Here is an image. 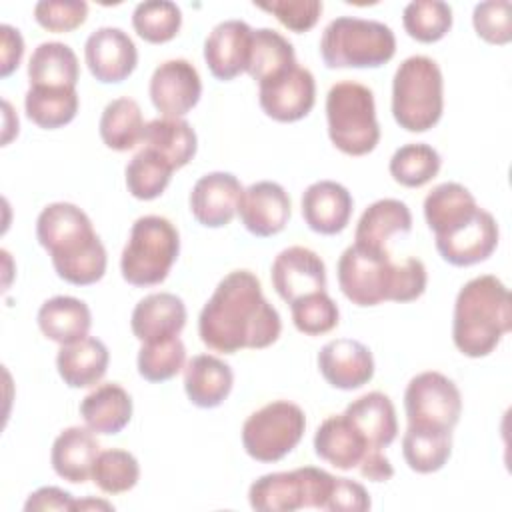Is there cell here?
<instances>
[{
    "label": "cell",
    "instance_id": "30",
    "mask_svg": "<svg viewBox=\"0 0 512 512\" xmlns=\"http://www.w3.org/2000/svg\"><path fill=\"white\" fill-rule=\"evenodd\" d=\"M36 320L40 332L60 346L86 338L92 326L88 304L74 296L48 298L40 306Z\"/></svg>",
    "mask_w": 512,
    "mask_h": 512
},
{
    "label": "cell",
    "instance_id": "34",
    "mask_svg": "<svg viewBox=\"0 0 512 512\" xmlns=\"http://www.w3.org/2000/svg\"><path fill=\"white\" fill-rule=\"evenodd\" d=\"M452 454V430L410 426L402 436V456L410 470L432 474L444 468Z\"/></svg>",
    "mask_w": 512,
    "mask_h": 512
},
{
    "label": "cell",
    "instance_id": "40",
    "mask_svg": "<svg viewBox=\"0 0 512 512\" xmlns=\"http://www.w3.org/2000/svg\"><path fill=\"white\" fill-rule=\"evenodd\" d=\"M402 24L410 38L432 44L452 28V8L442 0H414L404 6Z\"/></svg>",
    "mask_w": 512,
    "mask_h": 512
},
{
    "label": "cell",
    "instance_id": "33",
    "mask_svg": "<svg viewBox=\"0 0 512 512\" xmlns=\"http://www.w3.org/2000/svg\"><path fill=\"white\" fill-rule=\"evenodd\" d=\"M80 64L74 50L64 42H42L28 62L30 86L76 88Z\"/></svg>",
    "mask_w": 512,
    "mask_h": 512
},
{
    "label": "cell",
    "instance_id": "52",
    "mask_svg": "<svg viewBox=\"0 0 512 512\" xmlns=\"http://www.w3.org/2000/svg\"><path fill=\"white\" fill-rule=\"evenodd\" d=\"M358 470L364 478L372 482H386L394 476V468L382 450H376L364 456V460L358 464Z\"/></svg>",
    "mask_w": 512,
    "mask_h": 512
},
{
    "label": "cell",
    "instance_id": "7",
    "mask_svg": "<svg viewBox=\"0 0 512 512\" xmlns=\"http://www.w3.org/2000/svg\"><path fill=\"white\" fill-rule=\"evenodd\" d=\"M326 120L332 144L348 156H364L380 140L374 94L360 82L342 80L328 90Z\"/></svg>",
    "mask_w": 512,
    "mask_h": 512
},
{
    "label": "cell",
    "instance_id": "22",
    "mask_svg": "<svg viewBox=\"0 0 512 512\" xmlns=\"http://www.w3.org/2000/svg\"><path fill=\"white\" fill-rule=\"evenodd\" d=\"M186 326V304L172 292L144 296L132 310V334L144 342H158L178 336Z\"/></svg>",
    "mask_w": 512,
    "mask_h": 512
},
{
    "label": "cell",
    "instance_id": "32",
    "mask_svg": "<svg viewBox=\"0 0 512 512\" xmlns=\"http://www.w3.org/2000/svg\"><path fill=\"white\" fill-rule=\"evenodd\" d=\"M478 208L472 192L458 182H442L424 198V218L434 236L470 220Z\"/></svg>",
    "mask_w": 512,
    "mask_h": 512
},
{
    "label": "cell",
    "instance_id": "9",
    "mask_svg": "<svg viewBox=\"0 0 512 512\" xmlns=\"http://www.w3.org/2000/svg\"><path fill=\"white\" fill-rule=\"evenodd\" d=\"M304 430V410L294 402L274 400L246 418L242 446L256 462H278L298 446Z\"/></svg>",
    "mask_w": 512,
    "mask_h": 512
},
{
    "label": "cell",
    "instance_id": "23",
    "mask_svg": "<svg viewBox=\"0 0 512 512\" xmlns=\"http://www.w3.org/2000/svg\"><path fill=\"white\" fill-rule=\"evenodd\" d=\"M314 452L338 470H352L358 468L364 456L376 450L370 448L366 438L344 414H334L318 426L314 434Z\"/></svg>",
    "mask_w": 512,
    "mask_h": 512
},
{
    "label": "cell",
    "instance_id": "41",
    "mask_svg": "<svg viewBox=\"0 0 512 512\" xmlns=\"http://www.w3.org/2000/svg\"><path fill=\"white\" fill-rule=\"evenodd\" d=\"M132 26L142 40L150 44H164L180 32L182 12L170 0H146L136 4L132 12Z\"/></svg>",
    "mask_w": 512,
    "mask_h": 512
},
{
    "label": "cell",
    "instance_id": "37",
    "mask_svg": "<svg viewBox=\"0 0 512 512\" xmlns=\"http://www.w3.org/2000/svg\"><path fill=\"white\" fill-rule=\"evenodd\" d=\"M76 88L30 86L24 96L26 116L44 130H56L70 124L78 114Z\"/></svg>",
    "mask_w": 512,
    "mask_h": 512
},
{
    "label": "cell",
    "instance_id": "8",
    "mask_svg": "<svg viewBox=\"0 0 512 512\" xmlns=\"http://www.w3.org/2000/svg\"><path fill=\"white\" fill-rule=\"evenodd\" d=\"M334 478L322 468L302 466L290 472H270L250 484L248 500L260 512H294L300 508L326 510Z\"/></svg>",
    "mask_w": 512,
    "mask_h": 512
},
{
    "label": "cell",
    "instance_id": "51",
    "mask_svg": "<svg viewBox=\"0 0 512 512\" xmlns=\"http://www.w3.org/2000/svg\"><path fill=\"white\" fill-rule=\"evenodd\" d=\"M0 56H2V64H0V76L6 78L10 76L22 60L24 54V40L18 28L10 26V24H2L0 26Z\"/></svg>",
    "mask_w": 512,
    "mask_h": 512
},
{
    "label": "cell",
    "instance_id": "24",
    "mask_svg": "<svg viewBox=\"0 0 512 512\" xmlns=\"http://www.w3.org/2000/svg\"><path fill=\"white\" fill-rule=\"evenodd\" d=\"M98 454L100 444L94 432L88 426H70L56 436L50 450V464L60 478L82 484L92 478V466Z\"/></svg>",
    "mask_w": 512,
    "mask_h": 512
},
{
    "label": "cell",
    "instance_id": "35",
    "mask_svg": "<svg viewBox=\"0 0 512 512\" xmlns=\"http://www.w3.org/2000/svg\"><path fill=\"white\" fill-rule=\"evenodd\" d=\"M144 118L140 104L128 96L116 98L102 110L98 130L102 142L116 152L132 150L144 136Z\"/></svg>",
    "mask_w": 512,
    "mask_h": 512
},
{
    "label": "cell",
    "instance_id": "31",
    "mask_svg": "<svg viewBox=\"0 0 512 512\" xmlns=\"http://www.w3.org/2000/svg\"><path fill=\"white\" fill-rule=\"evenodd\" d=\"M142 148L162 156L174 170L186 166L198 148L194 128L184 118H154L146 122Z\"/></svg>",
    "mask_w": 512,
    "mask_h": 512
},
{
    "label": "cell",
    "instance_id": "29",
    "mask_svg": "<svg viewBox=\"0 0 512 512\" xmlns=\"http://www.w3.org/2000/svg\"><path fill=\"white\" fill-rule=\"evenodd\" d=\"M80 416L94 434H118L132 418V398L116 382L96 386L82 398Z\"/></svg>",
    "mask_w": 512,
    "mask_h": 512
},
{
    "label": "cell",
    "instance_id": "15",
    "mask_svg": "<svg viewBox=\"0 0 512 512\" xmlns=\"http://www.w3.org/2000/svg\"><path fill=\"white\" fill-rule=\"evenodd\" d=\"M84 58L90 74L98 82L118 84L134 72L138 50L134 40L122 28L102 26L86 38Z\"/></svg>",
    "mask_w": 512,
    "mask_h": 512
},
{
    "label": "cell",
    "instance_id": "44",
    "mask_svg": "<svg viewBox=\"0 0 512 512\" xmlns=\"http://www.w3.org/2000/svg\"><path fill=\"white\" fill-rule=\"evenodd\" d=\"M292 322L306 336H322L338 326L340 312L326 290L312 292L290 304Z\"/></svg>",
    "mask_w": 512,
    "mask_h": 512
},
{
    "label": "cell",
    "instance_id": "42",
    "mask_svg": "<svg viewBox=\"0 0 512 512\" xmlns=\"http://www.w3.org/2000/svg\"><path fill=\"white\" fill-rule=\"evenodd\" d=\"M140 478V464L128 450L108 448L98 454L92 466L94 484L106 494L132 490Z\"/></svg>",
    "mask_w": 512,
    "mask_h": 512
},
{
    "label": "cell",
    "instance_id": "45",
    "mask_svg": "<svg viewBox=\"0 0 512 512\" xmlns=\"http://www.w3.org/2000/svg\"><path fill=\"white\" fill-rule=\"evenodd\" d=\"M512 4L508 0H488L474 6L472 24L476 34L488 44H508L512 40Z\"/></svg>",
    "mask_w": 512,
    "mask_h": 512
},
{
    "label": "cell",
    "instance_id": "17",
    "mask_svg": "<svg viewBox=\"0 0 512 512\" xmlns=\"http://www.w3.org/2000/svg\"><path fill=\"white\" fill-rule=\"evenodd\" d=\"M292 204L288 192L272 180L250 184L240 198L238 216L244 228L258 236L268 238L282 232L290 220Z\"/></svg>",
    "mask_w": 512,
    "mask_h": 512
},
{
    "label": "cell",
    "instance_id": "6",
    "mask_svg": "<svg viewBox=\"0 0 512 512\" xmlns=\"http://www.w3.org/2000/svg\"><path fill=\"white\" fill-rule=\"evenodd\" d=\"M178 254L180 234L176 226L164 216H140L132 224L120 256L122 278L138 288L156 286L166 280Z\"/></svg>",
    "mask_w": 512,
    "mask_h": 512
},
{
    "label": "cell",
    "instance_id": "48",
    "mask_svg": "<svg viewBox=\"0 0 512 512\" xmlns=\"http://www.w3.org/2000/svg\"><path fill=\"white\" fill-rule=\"evenodd\" d=\"M428 274L426 266L420 258H406L404 262L396 264V278H394V292L392 302H412L420 298L426 290Z\"/></svg>",
    "mask_w": 512,
    "mask_h": 512
},
{
    "label": "cell",
    "instance_id": "10",
    "mask_svg": "<svg viewBox=\"0 0 512 512\" xmlns=\"http://www.w3.org/2000/svg\"><path fill=\"white\" fill-rule=\"evenodd\" d=\"M338 286L356 306H376L392 300L396 264L388 250H372L360 244L348 246L336 264Z\"/></svg>",
    "mask_w": 512,
    "mask_h": 512
},
{
    "label": "cell",
    "instance_id": "25",
    "mask_svg": "<svg viewBox=\"0 0 512 512\" xmlns=\"http://www.w3.org/2000/svg\"><path fill=\"white\" fill-rule=\"evenodd\" d=\"M110 354L102 340L94 336L62 344L56 356L60 378L70 388H90L98 384L108 370Z\"/></svg>",
    "mask_w": 512,
    "mask_h": 512
},
{
    "label": "cell",
    "instance_id": "36",
    "mask_svg": "<svg viewBox=\"0 0 512 512\" xmlns=\"http://www.w3.org/2000/svg\"><path fill=\"white\" fill-rule=\"evenodd\" d=\"M296 62L292 42L272 28L252 30L250 60L246 72L260 84L290 70Z\"/></svg>",
    "mask_w": 512,
    "mask_h": 512
},
{
    "label": "cell",
    "instance_id": "47",
    "mask_svg": "<svg viewBox=\"0 0 512 512\" xmlns=\"http://www.w3.org/2000/svg\"><path fill=\"white\" fill-rule=\"evenodd\" d=\"M258 8L276 16V20L292 32H308L314 28L322 14V2L318 0H272L254 2Z\"/></svg>",
    "mask_w": 512,
    "mask_h": 512
},
{
    "label": "cell",
    "instance_id": "3",
    "mask_svg": "<svg viewBox=\"0 0 512 512\" xmlns=\"http://www.w3.org/2000/svg\"><path fill=\"white\" fill-rule=\"evenodd\" d=\"M510 328V294L500 278L482 274L460 288L452 316V340L458 352L468 358L488 356Z\"/></svg>",
    "mask_w": 512,
    "mask_h": 512
},
{
    "label": "cell",
    "instance_id": "14",
    "mask_svg": "<svg viewBox=\"0 0 512 512\" xmlns=\"http://www.w3.org/2000/svg\"><path fill=\"white\" fill-rule=\"evenodd\" d=\"M498 224L494 216L478 208L476 214L454 226L452 230L434 236L438 254L452 266H472L492 256L498 246Z\"/></svg>",
    "mask_w": 512,
    "mask_h": 512
},
{
    "label": "cell",
    "instance_id": "19",
    "mask_svg": "<svg viewBox=\"0 0 512 512\" xmlns=\"http://www.w3.org/2000/svg\"><path fill=\"white\" fill-rule=\"evenodd\" d=\"M318 370L332 388L356 390L372 380L374 358L360 340L336 338L320 348Z\"/></svg>",
    "mask_w": 512,
    "mask_h": 512
},
{
    "label": "cell",
    "instance_id": "4",
    "mask_svg": "<svg viewBox=\"0 0 512 512\" xmlns=\"http://www.w3.org/2000/svg\"><path fill=\"white\" fill-rule=\"evenodd\" d=\"M444 112L442 70L430 56H408L392 80V116L408 132H426Z\"/></svg>",
    "mask_w": 512,
    "mask_h": 512
},
{
    "label": "cell",
    "instance_id": "18",
    "mask_svg": "<svg viewBox=\"0 0 512 512\" xmlns=\"http://www.w3.org/2000/svg\"><path fill=\"white\" fill-rule=\"evenodd\" d=\"M242 184L230 172H208L196 180L190 192V212L206 228H222L238 214Z\"/></svg>",
    "mask_w": 512,
    "mask_h": 512
},
{
    "label": "cell",
    "instance_id": "38",
    "mask_svg": "<svg viewBox=\"0 0 512 512\" xmlns=\"http://www.w3.org/2000/svg\"><path fill=\"white\" fill-rule=\"evenodd\" d=\"M442 158L436 148L424 142H410L400 146L388 164L390 176L406 188H420L440 172Z\"/></svg>",
    "mask_w": 512,
    "mask_h": 512
},
{
    "label": "cell",
    "instance_id": "16",
    "mask_svg": "<svg viewBox=\"0 0 512 512\" xmlns=\"http://www.w3.org/2000/svg\"><path fill=\"white\" fill-rule=\"evenodd\" d=\"M270 278L276 294L288 304L312 292L326 290V266L306 246L284 248L272 262Z\"/></svg>",
    "mask_w": 512,
    "mask_h": 512
},
{
    "label": "cell",
    "instance_id": "13",
    "mask_svg": "<svg viewBox=\"0 0 512 512\" xmlns=\"http://www.w3.org/2000/svg\"><path fill=\"white\" fill-rule=\"evenodd\" d=\"M150 100L166 118H182L202 96V80L192 62L172 58L156 66L150 78Z\"/></svg>",
    "mask_w": 512,
    "mask_h": 512
},
{
    "label": "cell",
    "instance_id": "50",
    "mask_svg": "<svg viewBox=\"0 0 512 512\" xmlns=\"http://www.w3.org/2000/svg\"><path fill=\"white\" fill-rule=\"evenodd\" d=\"M76 500L70 492L58 488V486H42L36 492L28 496L24 502L26 512H36V510H74Z\"/></svg>",
    "mask_w": 512,
    "mask_h": 512
},
{
    "label": "cell",
    "instance_id": "20",
    "mask_svg": "<svg viewBox=\"0 0 512 512\" xmlns=\"http://www.w3.org/2000/svg\"><path fill=\"white\" fill-rule=\"evenodd\" d=\"M252 28L244 20L218 22L204 40V60L218 80H232L246 72L250 60Z\"/></svg>",
    "mask_w": 512,
    "mask_h": 512
},
{
    "label": "cell",
    "instance_id": "46",
    "mask_svg": "<svg viewBox=\"0 0 512 512\" xmlns=\"http://www.w3.org/2000/svg\"><path fill=\"white\" fill-rule=\"evenodd\" d=\"M88 4L82 0H40L34 6L36 22L48 32H72L86 22Z\"/></svg>",
    "mask_w": 512,
    "mask_h": 512
},
{
    "label": "cell",
    "instance_id": "39",
    "mask_svg": "<svg viewBox=\"0 0 512 512\" xmlns=\"http://www.w3.org/2000/svg\"><path fill=\"white\" fill-rule=\"evenodd\" d=\"M174 168L156 152L142 148L126 164V188L138 200L158 198L170 184Z\"/></svg>",
    "mask_w": 512,
    "mask_h": 512
},
{
    "label": "cell",
    "instance_id": "26",
    "mask_svg": "<svg viewBox=\"0 0 512 512\" xmlns=\"http://www.w3.org/2000/svg\"><path fill=\"white\" fill-rule=\"evenodd\" d=\"M232 386V368L212 354H198L184 366V390L198 408L220 406L232 392Z\"/></svg>",
    "mask_w": 512,
    "mask_h": 512
},
{
    "label": "cell",
    "instance_id": "12",
    "mask_svg": "<svg viewBox=\"0 0 512 512\" xmlns=\"http://www.w3.org/2000/svg\"><path fill=\"white\" fill-rule=\"evenodd\" d=\"M258 102L276 122L302 120L314 108L316 80L308 68L294 64L280 76L258 84Z\"/></svg>",
    "mask_w": 512,
    "mask_h": 512
},
{
    "label": "cell",
    "instance_id": "5",
    "mask_svg": "<svg viewBox=\"0 0 512 512\" xmlns=\"http://www.w3.org/2000/svg\"><path fill=\"white\" fill-rule=\"evenodd\" d=\"M394 52L392 28L358 16L334 18L320 38V56L326 68H378L392 60Z\"/></svg>",
    "mask_w": 512,
    "mask_h": 512
},
{
    "label": "cell",
    "instance_id": "27",
    "mask_svg": "<svg viewBox=\"0 0 512 512\" xmlns=\"http://www.w3.org/2000/svg\"><path fill=\"white\" fill-rule=\"evenodd\" d=\"M344 416L358 428L374 450L388 448L398 434L396 408L384 392L374 390L356 398L346 406Z\"/></svg>",
    "mask_w": 512,
    "mask_h": 512
},
{
    "label": "cell",
    "instance_id": "28",
    "mask_svg": "<svg viewBox=\"0 0 512 512\" xmlns=\"http://www.w3.org/2000/svg\"><path fill=\"white\" fill-rule=\"evenodd\" d=\"M412 230L410 208L396 198H382L372 202L360 216L354 230V244L386 250V242L394 234H408Z\"/></svg>",
    "mask_w": 512,
    "mask_h": 512
},
{
    "label": "cell",
    "instance_id": "21",
    "mask_svg": "<svg viewBox=\"0 0 512 512\" xmlns=\"http://www.w3.org/2000/svg\"><path fill=\"white\" fill-rule=\"evenodd\" d=\"M300 204L306 226L324 236L340 234L348 226L354 208L348 188L334 180L312 182L304 190Z\"/></svg>",
    "mask_w": 512,
    "mask_h": 512
},
{
    "label": "cell",
    "instance_id": "11",
    "mask_svg": "<svg viewBox=\"0 0 512 512\" xmlns=\"http://www.w3.org/2000/svg\"><path fill=\"white\" fill-rule=\"evenodd\" d=\"M404 410L410 426L454 430L462 414V396L448 376L428 370L408 382Z\"/></svg>",
    "mask_w": 512,
    "mask_h": 512
},
{
    "label": "cell",
    "instance_id": "1",
    "mask_svg": "<svg viewBox=\"0 0 512 512\" xmlns=\"http://www.w3.org/2000/svg\"><path fill=\"white\" fill-rule=\"evenodd\" d=\"M280 332V314L264 298L262 284L250 270L226 274L198 316L200 340L222 354L268 348Z\"/></svg>",
    "mask_w": 512,
    "mask_h": 512
},
{
    "label": "cell",
    "instance_id": "49",
    "mask_svg": "<svg viewBox=\"0 0 512 512\" xmlns=\"http://www.w3.org/2000/svg\"><path fill=\"white\" fill-rule=\"evenodd\" d=\"M370 494L368 490L350 478H334V488L328 500V508L332 512H364L370 510Z\"/></svg>",
    "mask_w": 512,
    "mask_h": 512
},
{
    "label": "cell",
    "instance_id": "53",
    "mask_svg": "<svg viewBox=\"0 0 512 512\" xmlns=\"http://www.w3.org/2000/svg\"><path fill=\"white\" fill-rule=\"evenodd\" d=\"M86 508H102V510H114L112 504L104 502V500H94V498H86V500H76L74 510H86Z\"/></svg>",
    "mask_w": 512,
    "mask_h": 512
},
{
    "label": "cell",
    "instance_id": "2",
    "mask_svg": "<svg viewBox=\"0 0 512 512\" xmlns=\"http://www.w3.org/2000/svg\"><path fill=\"white\" fill-rule=\"evenodd\" d=\"M36 238L50 254L56 274L74 286L98 282L108 264L106 248L88 214L72 202H52L36 220Z\"/></svg>",
    "mask_w": 512,
    "mask_h": 512
},
{
    "label": "cell",
    "instance_id": "43",
    "mask_svg": "<svg viewBox=\"0 0 512 512\" xmlns=\"http://www.w3.org/2000/svg\"><path fill=\"white\" fill-rule=\"evenodd\" d=\"M138 374L148 382H166L174 378L186 362L184 342L174 336L158 342H144L138 350Z\"/></svg>",
    "mask_w": 512,
    "mask_h": 512
}]
</instances>
